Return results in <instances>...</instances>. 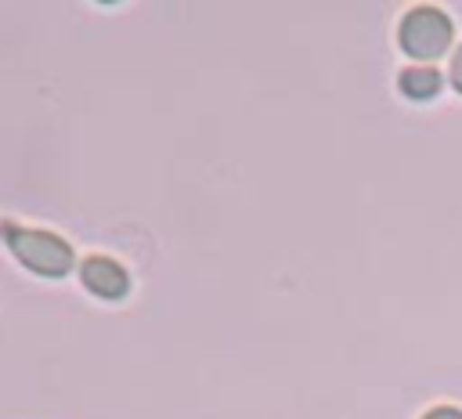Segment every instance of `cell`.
<instances>
[{
	"mask_svg": "<svg viewBox=\"0 0 462 419\" xmlns=\"http://www.w3.org/2000/svg\"><path fill=\"white\" fill-rule=\"evenodd\" d=\"M444 87V76L430 65H411L401 72V94L411 98V101H426V98H437V90Z\"/></svg>",
	"mask_w": 462,
	"mask_h": 419,
	"instance_id": "cell-4",
	"label": "cell"
},
{
	"mask_svg": "<svg viewBox=\"0 0 462 419\" xmlns=\"http://www.w3.org/2000/svg\"><path fill=\"white\" fill-rule=\"evenodd\" d=\"M422 419H462V408H455V405H437V408H430Z\"/></svg>",
	"mask_w": 462,
	"mask_h": 419,
	"instance_id": "cell-6",
	"label": "cell"
},
{
	"mask_svg": "<svg viewBox=\"0 0 462 419\" xmlns=\"http://www.w3.org/2000/svg\"><path fill=\"white\" fill-rule=\"evenodd\" d=\"M11 253L36 275H47V278H58L72 267V249L51 235V231H32V228H14V224H4L0 228Z\"/></svg>",
	"mask_w": 462,
	"mask_h": 419,
	"instance_id": "cell-1",
	"label": "cell"
},
{
	"mask_svg": "<svg viewBox=\"0 0 462 419\" xmlns=\"http://www.w3.org/2000/svg\"><path fill=\"white\" fill-rule=\"evenodd\" d=\"M397 40L401 47L411 54V58H440L448 47H451V22L444 11L437 7H411L404 18H401V29H397Z\"/></svg>",
	"mask_w": 462,
	"mask_h": 419,
	"instance_id": "cell-2",
	"label": "cell"
},
{
	"mask_svg": "<svg viewBox=\"0 0 462 419\" xmlns=\"http://www.w3.org/2000/svg\"><path fill=\"white\" fill-rule=\"evenodd\" d=\"M448 79H451V87L462 94V47L451 54V69H448Z\"/></svg>",
	"mask_w": 462,
	"mask_h": 419,
	"instance_id": "cell-5",
	"label": "cell"
},
{
	"mask_svg": "<svg viewBox=\"0 0 462 419\" xmlns=\"http://www.w3.org/2000/svg\"><path fill=\"white\" fill-rule=\"evenodd\" d=\"M83 285L105 300H119L126 293V271L116 264V260H105V256H90L83 264Z\"/></svg>",
	"mask_w": 462,
	"mask_h": 419,
	"instance_id": "cell-3",
	"label": "cell"
}]
</instances>
